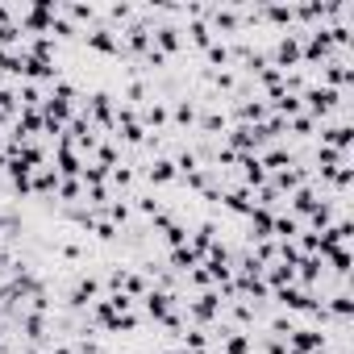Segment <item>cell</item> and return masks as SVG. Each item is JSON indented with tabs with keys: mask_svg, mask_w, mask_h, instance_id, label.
<instances>
[{
	"mask_svg": "<svg viewBox=\"0 0 354 354\" xmlns=\"http://www.w3.org/2000/svg\"><path fill=\"white\" fill-rule=\"evenodd\" d=\"M138 171L146 175V184H150V188H162V184H175V162H171V154H158V158H146V162H142Z\"/></svg>",
	"mask_w": 354,
	"mask_h": 354,
	"instance_id": "obj_1",
	"label": "cell"
},
{
	"mask_svg": "<svg viewBox=\"0 0 354 354\" xmlns=\"http://www.w3.org/2000/svg\"><path fill=\"white\" fill-rule=\"evenodd\" d=\"M17 321H21V333L30 337V346H46V337H50V329H55L46 313H21Z\"/></svg>",
	"mask_w": 354,
	"mask_h": 354,
	"instance_id": "obj_2",
	"label": "cell"
},
{
	"mask_svg": "<svg viewBox=\"0 0 354 354\" xmlns=\"http://www.w3.org/2000/svg\"><path fill=\"white\" fill-rule=\"evenodd\" d=\"M288 201H292V217H296V221H300V217H313V213L325 205V201H321V192H317L313 184H304V188H300V192H292Z\"/></svg>",
	"mask_w": 354,
	"mask_h": 354,
	"instance_id": "obj_3",
	"label": "cell"
},
{
	"mask_svg": "<svg viewBox=\"0 0 354 354\" xmlns=\"http://www.w3.org/2000/svg\"><path fill=\"white\" fill-rule=\"evenodd\" d=\"M196 117H201V100L196 96H180V100H175V109H171V125L175 129H192Z\"/></svg>",
	"mask_w": 354,
	"mask_h": 354,
	"instance_id": "obj_4",
	"label": "cell"
},
{
	"mask_svg": "<svg viewBox=\"0 0 354 354\" xmlns=\"http://www.w3.org/2000/svg\"><path fill=\"white\" fill-rule=\"evenodd\" d=\"M59 192V171L55 167H38L30 180V196H55Z\"/></svg>",
	"mask_w": 354,
	"mask_h": 354,
	"instance_id": "obj_5",
	"label": "cell"
},
{
	"mask_svg": "<svg viewBox=\"0 0 354 354\" xmlns=\"http://www.w3.org/2000/svg\"><path fill=\"white\" fill-rule=\"evenodd\" d=\"M184 34H188V38H184V42H192V46H196V50H205V46H209V42H213V30H209V26H205V21H192V26H188V30H184Z\"/></svg>",
	"mask_w": 354,
	"mask_h": 354,
	"instance_id": "obj_6",
	"label": "cell"
},
{
	"mask_svg": "<svg viewBox=\"0 0 354 354\" xmlns=\"http://www.w3.org/2000/svg\"><path fill=\"white\" fill-rule=\"evenodd\" d=\"M133 180H138V171H133L129 162H121V167L109 171V184H113V188H133Z\"/></svg>",
	"mask_w": 354,
	"mask_h": 354,
	"instance_id": "obj_7",
	"label": "cell"
},
{
	"mask_svg": "<svg viewBox=\"0 0 354 354\" xmlns=\"http://www.w3.org/2000/svg\"><path fill=\"white\" fill-rule=\"evenodd\" d=\"M59 201H67V205H75V201H84V184L80 180H59V192H55Z\"/></svg>",
	"mask_w": 354,
	"mask_h": 354,
	"instance_id": "obj_8",
	"label": "cell"
},
{
	"mask_svg": "<svg viewBox=\"0 0 354 354\" xmlns=\"http://www.w3.org/2000/svg\"><path fill=\"white\" fill-rule=\"evenodd\" d=\"M133 201H138V213H142V217H158V213H162V201H158L154 192H138Z\"/></svg>",
	"mask_w": 354,
	"mask_h": 354,
	"instance_id": "obj_9",
	"label": "cell"
},
{
	"mask_svg": "<svg viewBox=\"0 0 354 354\" xmlns=\"http://www.w3.org/2000/svg\"><path fill=\"white\" fill-rule=\"evenodd\" d=\"M67 13H71V17H75V21H88V26H92V21H96V17H100V13H96V9H92V5H71V9H67Z\"/></svg>",
	"mask_w": 354,
	"mask_h": 354,
	"instance_id": "obj_10",
	"label": "cell"
},
{
	"mask_svg": "<svg viewBox=\"0 0 354 354\" xmlns=\"http://www.w3.org/2000/svg\"><path fill=\"white\" fill-rule=\"evenodd\" d=\"M133 17V5H113L109 9V21H129Z\"/></svg>",
	"mask_w": 354,
	"mask_h": 354,
	"instance_id": "obj_11",
	"label": "cell"
}]
</instances>
